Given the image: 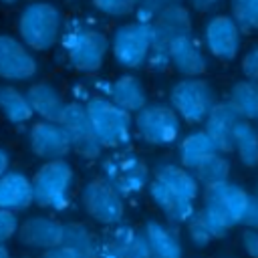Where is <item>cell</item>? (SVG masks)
I'll list each match as a JSON object with an SVG mask.
<instances>
[{"label":"cell","instance_id":"cell-1","mask_svg":"<svg viewBox=\"0 0 258 258\" xmlns=\"http://www.w3.org/2000/svg\"><path fill=\"white\" fill-rule=\"evenodd\" d=\"M87 113L93 125V131L103 147L119 149L131 141L133 125L131 113L113 103L109 97H91L87 103Z\"/></svg>","mask_w":258,"mask_h":258},{"label":"cell","instance_id":"cell-2","mask_svg":"<svg viewBox=\"0 0 258 258\" xmlns=\"http://www.w3.org/2000/svg\"><path fill=\"white\" fill-rule=\"evenodd\" d=\"M62 30V16L50 2H30L18 16L20 40L32 50H48L56 44Z\"/></svg>","mask_w":258,"mask_h":258},{"label":"cell","instance_id":"cell-3","mask_svg":"<svg viewBox=\"0 0 258 258\" xmlns=\"http://www.w3.org/2000/svg\"><path fill=\"white\" fill-rule=\"evenodd\" d=\"M75 183V171L64 157L48 159L32 177L34 202L52 212H64L71 206V191Z\"/></svg>","mask_w":258,"mask_h":258},{"label":"cell","instance_id":"cell-4","mask_svg":"<svg viewBox=\"0 0 258 258\" xmlns=\"http://www.w3.org/2000/svg\"><path fill=\"white\" fill-rule=\"evenodd\" d=\"M153 48L147 58L153 71H165L171 64L169 46L181 38L191 34V12L181 2L163 8L153 20Z\"/></svg>","mask_w":258,"mask_h":258},{"label":"cell","instance_id":"cell-5","mask_svg":"<svg viewBox=\"0 0 258 258\" xmlns=\"http://www.w3.org/2000/svg\"><path fill=\"white\" fill-rule=\"evenodd\" d=\"M62 50L73 69L81 73H95L103 67L109 50V40L95 28L73 26L62 36Z\"/></svg>","mask_w":258,"mask_h":258},{"label":"cell","instance_id":"cell-6","mask_svg":"<svg viewBox=\"0 0 258 258\" xmlns=\"http://www.w3.org/2000/svg\"><path fill=\"white\" fill-rule=\"evenodd\" d=\"M169 103L189 125L204 123L216 105L214 87L202 77H183L169 91Z\"/></svg>","mask_w":258,"mask_h":258},{"label":"cell","instance_id":"cell-7","mask_svg":"<svg viewBox=\"0 0 258 258\" xmlns=\"http://www.w3.org/2000/svg\"><path fill=\"white\" fill-rule=\"evenodd\" d=\"M153 48V24L147 20H135L119 26L111 38L113 58L125 69H137L147 62Z\"/></svg>","mask_w":258,"mask_h":258},{"label":"cell","instance_id":"cell-8","mask_svg":"<svg viewBox=\"0 0 258 258\" xmlns=\"http://www.w3.org/2000/svg\"><path fill=\"white\" fill-rule=\"evenodd\" d=\"M103 177L123 196L131 198L141 194L149 185V169L145 161L131 153V151H119L109 155L103 161Z\"/></svg>","mask_w":258,"mask_h":258},{"label":"cell","instance_id":"cell-9","mask_svg":"<svg viewBox=\"0 0 258 258\" xmlns=\"http://www.w3.org/2000/svg\"><path fill=\"white\" fill-rule=\"evenodd\" d=\"M135 131L145 143L165 147L177 141L181 117L171 105H145L135 113Z\"/></svg>","mask_w":258,"mask_h":258},{"label":"cell","instance_id":"cell-10","mask_svg":"<svg viewBox=\"0 0 258 258\" xmlns=\"http://www.w3.org/2000/svg\"><path fill=\"white\" fill-rule=\"evenodd\" d=\"M81 202L85 212L99 224L115 226L123 222L125 216V202L123 196L105 179L97 177L91 179L81 194Z\"/></svg>","mask_w":258,"mask_h":258},{"label":"cell","instance_id":"cell-11","mask_svg":"<svg viewBox=\"0 0 258 258\" xmlns=\"http://www.w3.org/2000/svg\"><path fill=\"white\" fill-rule=\"evenodd\" d=\"M250 198L252 196L242 185L228 179V181L206 187L202 208H208V210L220 214L234 228L238 224H244V218H246V212L250 206Z\"/></svg>","mask_w":258,"mask_h":258},{"label":"cell","instance_id":"cell-12","mask_svg":"<svg viewBox=\"0 0 258 258\" xmlns=\"http://www.w3.org/2000/svg\"><path fill=\"white\" fill-rule=\"evenodd\" d=\"M58 123L69 133L71 143H73V151H77L85 159H97L101 155L103 145L93 131V125H91V119L87 113V105L67 103Z\"/></svg>","mask_w":258,"mask_h":258},{"label":"cell","instance_id":"cell-13","mask_svg":"<svg viewBox=\"0 0 258 258\" xmlns=\"http://www.w3.org/2000/svg\"><path fill=\"white\" fill-rule=\"evenodd\" d=\"M204 44L218 60H234L242 44V28L232 14H214L204 26Z\"/></svg>","mask_w":258,"mask_h":258},{"label":"cell","instance_id":"cell-14","mask_svg":"<svg viewBox=\"0 0 258 258\" xmlns=\"http://www.w3.org/2000/svg\"><path fill=\"white\" fill-rule=\"evenodd\" d=\"M38 62L22 40L0 34V79L28 81L36 75Z\"/></svg>","mask_w":258,"mask_h":258},{"label":"cell","instance_id":"cell-15","mask_svg":"<svg viewBox=\"0 0 258 258\" xmlns=\"http://www.w3.org/2000/svg\"><path fill=\"white\" fill-rule=\"evenodd\" d=\"M99 258H151L145 232L127 224H115L111 234L101 242Z\"/></svg>","mask_w":258,"mask_h":258},{"label":"cell","instance_id":"cell-16","mask_svg":"<svg viewBox=\"0 0 258 258\" xmlns=\"http://www.w3.org/2000/svg\"><path fill=\"white\" fill-rule=\"evenodd\" d=\"M28 145L30 151L42 159H60L64 157L71 149V137L64 131V127L58 121H38L30 127L28 131Z\"/></svg>","mask_w":258,"mask_h":258},{"label":"cell","instance_id":"cell-17","mask_svg":"<svg viewBox=\"0 0 258 258\" xmlns=\"http://www.w3.org/2000/svg\"><path fill=\"white\" fill-rule=\"evenodd\" d=\"M149 198L155 204V208L165 216L169 224H185L196 214V200L183 196L175 187L167 185L165 181L153 177L147 185Z\"/></svg>","mask_w":258,"mask_h":258},{"label":"cell","instance_id":"cell-18","mask_svg":"<svg viewBox=\"0 0 258 258\" xmlns=\"http://www.w3.org/2000/svg\"><path fill=\"white\" fill-rule=\"evenodd\" d=\"M240 119H242L240 113L234 109V105L228 99L216 101L210 115L206 117L204 129L212 135V139L216 141V145L222 153L234 151V131H236V125L240 123Z\"/></svg>","mask_w":258,"mask_h":258},{"label":"cell","instance_id":"cell-19","mask_svg":"<svg viewBox=\"0 0 258 258\" xmlns=\"http://www.w3.org/2000/svg\"><path fill=\"white\" fill-rule=\"evenodd\" d=\"M18 238L24 246L34 248V250H50L64 240V226L46 216H34L28 218L20 228H18Z\"/></svg>","mask_w":258,"mask_h":258},{"label":"cell","instance_id":"cell-20","mask_svg":"<svg viewBox=\"0 0 258 258\" xmlns=\"http://www.w3.org/2000/svg\"><path fill=\"white\" fill-rule=\"evenodd\" d=\"M171 67L183 77H202L208 71V56L194 34L177 38L169 46Z\"/></svg>","mask_w":258,"mask_h":258},{"label":"cell","instance_id":"cell-21","mask_svg":"<svg viewBox=\"0 0 258 258\" xmlns=\"http://www.w3.org/2000/svg\"><path fill=\"white\" fill-rule=\"evenodd\" d=\"M34 202L32 179L20 171H6L0 177V208L10 212L26 210Z\"/></svg>","mask_w":258,"mask_h":258},{"label":"cell","instance_id":"cell-22","mask_svg":"<svg viewBox=\"0 0 258 258\" xmlns=\"http://www.w3.org/2000/svg\"><path fill=\"white\" fill-rule=\"evenodd\" d=\"M216 153H220V149L206 129H198V131L187 133L177 145L179 163L185 165L187 169H196L202 161H206L208 157H212Z\"/></svg>","mask_w":258,"mask_h":258},{"label":"cell","instance_id":"cell-23","mask_svg":"<svg viewBox=\"0 0 258 258\" xmlns=\"http://www.w3.org/2000/svg\"><path fill=\"white\" fill-rule=\"evenodd\" d=\"M107 97L129 113H137L147 105V93L133 75H121L107 87Z\"/></svg>","mask_w":258,"mask_h":258},{"label":"cell","instance_id":"cell-24","mask_svg":"<svg viewBox=\"0 0 258 258\" xmlns=\"http://www.w3.org/2000/svg\"><path fill=\"white\" fill-rule=\"evenodd\" d=\"M143 232L151 248V258H183V246L179 242V236L169 226L157 220H149Z\"/></svg>","mask_w":258,"mask_h":258},{"label":"cell","instance_id":"cell-25","mask_svg":"<svg viewBox=\"0 0 258 258\" xmlns=\"http://www.w3.org/2000/svg\"><path fill=\"white\" fill-rule=\"evenodd\" d=\"M28 101L34 109V113L46 121H60V115L64 111V101L58 89L50 83H34L28 89Z\"/></svg>","mask_w":258,"mask_h":258},{"label":"cell","instance_id":"cell-26","mask_svg":"<svg viewBox=\"0 0 258 258\" xmlns=\"http://www.w3.org/2000/svg\"><path fill=\"white\" fill-rule=\"evenodd\" d=\"M0 113L12 125H24L32 119V115H36L28 95L10 85H0Z\"/></svg>","mask_w":258,"mask_h":258},{"label":"cell","instance_id":"cell-27","mask_svg":"<svg viewBox=\"0 0 258 258\" xmlns=\"http://www.w3.org/2000/svg\"><path fill=\"white\" fill-rule=\"evenodd\" d=\"M153 177L165 181L167 185L175 187L177 191H181L183 196L198 200L200 196V181L194 175L191 169H187L185 165H177V163H159L153 171Z\"/></svg>","mask_w":258,"mask_h":258},{"label":"cell","instance_id":"cell-28","mask_svg":"<svg viewBox=\"0 0 258 258\" xmlns=\"http://www.w3.org/2000/svg\"><path fill=\"white\" fill-rule=\"evenodd\" d=\"M234 151L248 169L258 167V129L248 119H240L234 131Z\"/></svg>","mask_w":258,"mask_h":258},{"label":"cell","instance_id":"cell-29","mask_svg":"<svg viewBox=\"0 0 258 258\" xmlns=\"http://www.w3.org/2000/svg\"><path fill=\"white\" fill-rule=\"evenodd\" d=\"M228 101L240 113L242 119L256 121L258 119V81L242 79L236 81L228 93Z\"/></svg>","mask_w":258,"mask_h":258},{"label":"cell","instance_id":"cell-30","mask_svg":"<svg viewBox=\"0 0 258 258\" xmlns=\"http://www.w3.org/2000/svg\"><path fill=\"white\" fill-rule=\"evenodd\" d=\"M62 244L73 248L81 258H99V252H101V242L97 240V236L85 224H79V222L64 226Z\"/></svg>","mask_w":258,"mask_h":258},{"label":"cell","instance_id":"cell-31","mask_svg":"<svg viewBox=\"0 0 258 258\" xmlns=\"http://www.w3.org/2000/svg\"><path fill=\"white\" fill-rule=\"evenodd\" d=\"M194 175L198 177L200 185L204 187H210V185H216V183H222V181H228L230 179V171H232V165L226 157V153H216L212 157H208L206 161H202L196 169H191Z\"/></svg>","mask_w":258,"mask_h":258},{"label":"cell","instance_id":"cell-32","mask_svg":"<svg viewBox=\"0 0 258 258\" xmlns=\"http://www.w3.org/2000/svg\"><path fill=\"white\" fill-rule=\"evenodd\" d=\"M230 10L242 32L258 30V0H230Z\"/></svg>","mask_w":258,"mask_h":258},{"label":"cell","instance_id":"cell-33","mask_svg":"<svg viewBox=\"0 0 258 258\" xmlns=\"http://www.w3.org/2000/svg\"><path fill=\"white\" fill-rule=\"evenodd\" d=\"M185 228H187V238L196 248H206L214 240V236H212L200 210H196V214L185 222Z\"/></svg>","mask_w":258,"mask_h":258},{"label":"cell","instance_id":"cell-34","mask_svg":"<svg viewBox=\"0 0 258 258\" xmlns=\"http://www.w3.org/2000/svg\"><path fill=\"white\" fill-rule=\"evenodd\" d=\"M141 0H93V6L109 16H127L139 8Z\"/></svg>","mask_w":258,"mask_h":258},{"label":"cell","instance_id":"cell-35","mask_svg":"<svg viewBox=\"0 0 258 258\" xmlns=\"http://www.w3.org/2000/svg\"><path fill=\"white\" fill-rule=\"evenodd\" d=\"M200 212H202V216H204V220H206V224H208V228H210L214 240L228 236V232L232 230V226H230V222H228L226 218H222L220 214H216V212H212V210H208V208H202Z\"/></svg>","mask_w":258,"mask_h":258},{"label":"cell","instance_id":"cell-36","mask_svg":"<svg viewBox=\"0 0 258 258\" xmlns=\"http://www.w3.org/2000/svg\"><path fill=\"white\" fill-rule=\"evenodd\" d=\"M179 2L181 0H141V4L137 8V18L151 22L163 8L173 6V4H179Z\"/></svg>","mask_w":258,"mask_h":258},{"label":"cell","instance_id":"cell-37","mask_svg":"<svg viewBox=\"0 0 258 258\" xmlns=\"http://www.w3.org/2000/svg\"><path fill=\"white\" fill-rule=\"evenodd\" d=\"M18 228L20 226H18V220H16V212L0 208V244L8 242L18 232Z\"/></svg>","mask_w":258,"mask_h":258},{"label":"cell","instance_id":"cell-38","mask_svg":"<svg viewBox=\"0 0 258 258\" xmlns=\"http://www.w3.org/2000/svg\"><path fill=\"white\" fill-rule=\"evenodd\" d=\"M240 67H242V73H244L246 79H254V81H258V42L252 44V46L244 52Z\"/></svg>","mask_w":258,"mask_h":258},{"label":"cell","instance_id":"cell-39","mask_svg":"<svg viewBox=\"0 0 258 258\" xmlns=\"http://www.w3.org/2000/svg\"><path fill=\"white\" fill-rule=\"evenodd\" d=\"M242 248L250 258H258V230L256 228H246L240 236Z\"/></svg>","mask_w":258,"mask_h":258},{"label":"cell","instance_id":"cell-40","mask_svg":"<svg viewBox=\"0 0 258 258\" xmlns=\"http://www.w3.org/2000/svg\"><path fill=\"white\" fill-rule=\"evenodd\" d=\"M244 226L258 230V191L252 194V198H250V206H248V212H246V218H244Z\"/></svg>","mask_w":258,"mask_h":258},{"label":"cell","instance_id":"cell-41","mask_svg":"<svg viewBox=\"0 0 258 258\" xmlns=\"http://www.w3.org/2000/svg\"><path fill=\"white\" fill-rule=\"evenodd\" d=\"M42 258H81L73 248H69L67 244H58L50 250H44Z\"/></svg>","mask_w":258,"mask_h":258},{"label":"cell","instance_id":"cell-42","mask_svg":"<svg viewBox=\"0 0 258 258\" xmlns=\"http://www.w3.org/2000/svg\"><path fill=\"white\" fill-rule=\"evenodd\" d=\"M222 0H189V6L194 8V10H198V12H208V10H212L214 6H218Z\"/></svg>","mask_w":258,"mask_h":258},{"label":"cell","instance_id":"cell-43","mask_svg":"<svg viewBox=\"0 0 258 258\" xmlns=\"http://www.w3.org/2000/svg\"><path fill=\"white\" fill-rule=\"evenodd\" d=\"M8 165H10V155L6 153V149L0 147V177L8 171Z\"/></svg>","mask_w":258,"mask_h":258},{"label":"cell","instance_id":"cell-44","mask_svg":"<svg viewBox=\"0 0 258 258\" xmlns=\"http://www.w3.org/2000/svg\"><path fill=\"white\" fill-rule=\"evenodd\" d=\"M0 258H10V252H8V248L4 244H0Z\"/></svg>","mask_w":258,"mask_h":258},{"label":"cell","instance_id":"cell-45","mask_svg":"<svg viewBox=\"0 0 258 258\" xmlns=\"http://www.w3.org/2000/svg\"><path fill=\"white\" fill-rule=\"evenodd\" d=\"M0 2H4V4H14V2H18V0H0Z\"/></svg>","mask_w":258,"mask_h":258},{"label":"cell","instance_id":"cell-46","mask_svg":"<svg viewBox=\"0 0 258 258\" xmlns=\"http://www.w3.org/2000/svg\"><path fill=\"white\" fill-rule=\"evenodd\" d=\"M254 125H256V129H258V119H256V121H254Z\"/></svg>","mask_w":258,"mask_h":258}]
</instances>
